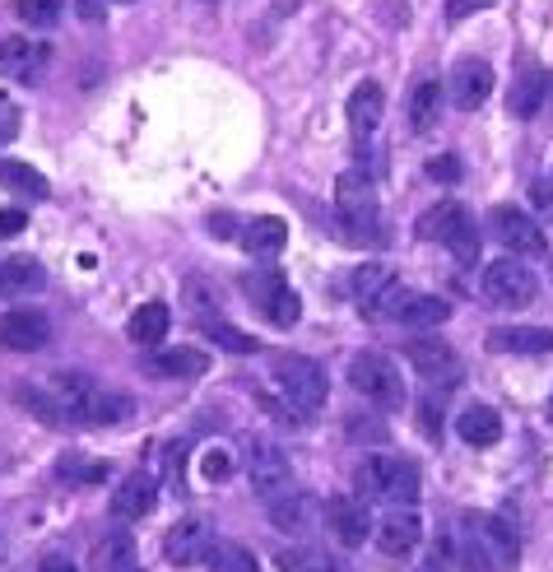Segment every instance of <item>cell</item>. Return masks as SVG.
I'll use <instances>...</instances> for the list:
<instances>
[{"label": "cell", "mask_w": 553, "mask_h": 572, "mask_svg": "<svg viewBox=\"0 0 553 572\" xmlns=\"http://www.w3.org/2000/svg\"><path fill=\"white\" fill-rule=\"evenodd\" d=\"M51 401L61 405V420L66 424H85V428H108L130 420V396L108 392L79 373H57L51 377Z\"/></svg>", "instance_id": "6da1fadb"}, {"label": "cell", "mask_w": 553, "mask_h": 572, "mask_svg": "<svg viewBox=\"0 0 553 572\" xmlns=\"http://www.w3.org/2000/svg\"><path fill=\"white\" fill-rule=\"evenodd\" d=\"M461 554L470 572H512L516 563V535L503 516H461Z\"/></svg>", "instance_id": "7a4b0ae2"}, {"label": "cell", "mask_w": 553, "mask_h": 572, "mask_svg": "<svg viewBox=\"0 0 553 572\" xmlns=\"http://www.w3.org/2000/svg\"><path fill=\"white\" fill-rule=\"evenodd\" d=\"M354 480H358V493L367 503H391V507H414L418 503V471H414V461L367 456Z\"/></svg>", "instance_id": "3957f363"}, {"label": "cell", "mask_w": 553, "mask_h": 572, "mask_svg": "<svg viewBox=\"0 0 553 572\" xmlns=\"http://www.w3.org/2000/svg\"><path fill=\"white\" fill-rule=\"evenodd\" d=\"M349 386L377 410H401L405 405V377L382 349H358L349 358Z\"/></svg>", "instance_id": "277c9868"}, {"label": "cell", "mask_w": 553, "mask_h": 572, "mask_svg": "<svg viewBox=\"0 0 553 572\" xmlns=\"http://www.w3.org/2000/svg\"><path fill=\"white\" fill-rule=\"evenodd\" d=\"M270 373L279 382L288 410H298V414H316L326 405V396H330V382L322 373V363L307 358V354H279L270 363Z\"/></svg>", "instance_id": "5b68a950"}, {"label": "cell", "mask_w": 553, "mask_h": 572, "mask_svg": "<svg viewBox=\"0 0 553 572\" xmlns=\"http://www.w3.org/2000/svg\"><path fill=\"white\" fill-rule=\"evenodd\" d=\"M480 289L493 307H503V312H521V307H531L540 298V279L535 270L516 262V256H503V262H493L480 279Z\"/></svg>", "instance_id": "8992f818"}, {"label": "cell", "mask_w": 553, "mask_h": 572, "mask_svg": "<svg viewBox=\"0 0 553 572\" xmlns=\"http://www.w3.org/2000/svg\"><path fill=\"white\" fill-rule=\"evenodd\" d=\"M247 480L266 503L294 493V465H288L284 447L270 437H247Z\"/></svg>", "instance_id": "52a82bcc"}, {"label": "cell", "mask_w": 553, "mask_h": 572, "mask_svg": "<svg viewBox=\"0 0 553 572\" xmlns=\"http://www.w3.org/2000/svg\"><path fill=\"white\" fill-rule=\"evenodd\" d=\"M349 294L358 303V312H367V317H395V307L405 303V289H401V279H395L391 266L382 262H363L354 275H349Z\"/></svg>", "instance_id": "ba28073f"}, {"label": "cell", "mask_w": 553, "mask_h": 572, "mask_svg": "<svg viewBox=\"0 0 553 572\" xmlns=\"http://www.w3.org/2000/svg\"><path fill=\"white\" fill-rule=\"evenodd\" d=\"M335 205H339V219H345L349 238H373L377 233V191H373V177L367 172H345L335 187Z\"/></svg>", "instance_id": "9c48e42d"}, {"label": "cell", "mask_w": 553, "mask_h": 572, "mask_svg": "<svg viewBox=\"0 0 553 572\" xmlns=\"http://www.w3.org/2000/svg\"><path fill=\"white\" fill-rule=\"evenodd\" d=\"M243 284H247L251 303L260 307V317H266L270 326H279V331L298 326V317H303V298H298V289H294V284H288L279 270H266V275H247Z\"/></svg>", "instance_id": "30bf717a"}, {"label": "cell", "mask_w": 553, "mask_h": 572, "mask_svg": "<svg viewBox=\"0 0 553 572\" xmlns=\"http://www.w3.org/2000/svg\"><path fill=\"white\" fill-rule=\"evenodd\" d=\"M209 550H215V526H209V516H200V512L181 516V522L164 535V559L172 568H196L209 559Z\"/></svg>", "instance_id": "8fae6325"}, {"label": "cell", "mask_w": 553, "mask_h": 572, "mask_svg": "<svg viewBox=\"0 0 553 572\" xmlns=\"http://www.w3.org/2000/svg\"><path fill=\"white\" fill-rule=\"evenodd\" d=\"M493 238L503 243L507 252H516V256H549L544 228L531 215H521L516 205H497L493 210Z\"/></svg>", "instance_id": "7c38bea8"}, {"label": "cell", "mask_w": 553, "mask_h": 572, "mask_svg": "<svg viewBox=\"0 0 553 572\" xmlns=\"http://www.w3.org/2000/svg\"><path fill=\"white\" fill-rule=\"evenodd\" d=\"M51 335V322L47 312H33V307H14L0 317V349H14V354H33L47 345Z\"/></svg>", "instance_id": "4fadbf2b"}, {"label": "cell", "mask_w": 553, "mask_h": 572, "mask_svg": "<svg viewBox=\"0 0 553 572\" xmlns=\"http://www.w3.org/2000/svg\"><path fill=\"white\" fill-rule=\"evenodd\" d=\"M373 535H377V550L386 559H409L418 550V540H424V522H418L414 507H395L382 516Z\"/></svg>", "instance_id": "5bb4252c"}, {"label": "cell", "mask_w": 553, "mask_h": 572, "mask_svg": "<svg viewBox=\"0 0 553 572\" xmlns=\"http://www.w3.org/2000/svg\"><path fill=\"white\" fill-rule=\"evenodd\" d=\"M414 233H418L424 243H452V247H456V243L465 238V233H474V219H470L465 205L446 200V205H433V210L418 215Z\"/></svg>", "instance_id": "9a60e30c"}, {"label": "cell", "mask_w": 553, "mask_h": 572, "mask_svg": "<svg viewBox=\"0 0 553 572\" xmlns=\"http://www.w3.org/2000/svg\"><path fill=\"white\" fill-rule=\"evenodd\" d=\"M266 507H270V526L279 535H312L322 526V503H316L312 493H284V499H275Z\"/></svg>", "instance_id": "2e32d148"}, {"label": "cell", "mask_w": 553, "mask_h": 572, "mask_svg": "<svg viewBox=\"0 0 553 572\" xmlns=\"http://www.w3.org/2000/svg\"><path fill=\"white\" fill-rule=\"evenodd\" d=\"M405 358L414 363V373L424 382H456L461 377V354L446 341H409Z\"/></svg>", "instance_id": "e0dca14e"}, {"label": "cell", "mask_w": 553, "mask_h": 572, "mask_svg": "<svg viewBox=\"0 0 553 572\" xmlns=\"http://www.w3.org/2000/svg\"><path fill=\"white\" fill-rule=\"evenodd\" d=\"M493 85H497L493 80V66L484 57H465L452 70V102H456V108H465V112H474L493 93Z\"/></svg>", "instance_id": "ac0fdd59"}, {"label": "cell", "mask_w": 553, "mask_h": 572, "mask_svg": "<svg viewBox=\"0 0 553 572\" xmlns=\"http://www.w3.org/2000/svg\"><path fill=\"white\" fill-rule=\"evenodd\" d=\"M326 516H330L339 544H349V550L367 544V535L377 531V526H373V512H367V499H330Z\"/></svg>", "instance_id": "d6986e66"}, {"label": "cell", "mask_w": 553, "mask_h": 572, "mask_svg": "<svg viewBox=\"0 0 553 572\" xmlns=\"http://www.w3.org/2000/svg\"><path fill=\"white\" fill-rule=\"evenodd\" d=\"M51 61L47 42H33V38H0V70L14 75V80H38L42 66Z\"/></svg>", "instance_id": "ffe728a7"}, {"label": "cell", "mask_w": 553, "mask_h": 572, "mask_svg": "<svg viewBox=\"0 0 553 572\" xmlns=\"http://www.w3.org/2000/svg\"><path fill=\"white\" fill-rule=\"evenodd\" d=\"M382 117H386V93H382V85L363 80V85L349 93V131H354V140H373L377 126H382Z\"/></svg>", "instance_id": "44dd1931"}, {"label": "cell", "mask_w": 553, "mask_h": 572, "mask_svg": "<svg viewBox=\"0 0 553 572\" xmlns=\"http://www.w3.org/2000/svg\"><path fill=\"white\" fill-rule=\"evenodd\" d=\"M154 503H158V484H154L149 471L126 475V480L117 484V493H112V512L121 516V522H136V516L154 512Z\"/></svg>", "instance_id": "7402d4cb"}, {"label": "cell", "mask_w": 553, "mask_h": 572, "mask_svg": "<svg viewBox=\"0 0 553 572\" xmlns=\"http://www.w3.org/2000/svg\"><path fill=\"white\" fill-rule=\"evenodd\" d=\"M395 322L409 326V331H428V326L452 322V303L437 298V294H405V303L395 307Z\"/></svg>", "instance_id": "603a6c76"}, {"label": "cell", "mask_w": 553, "mask_h": 572, "mask_svg": "<svg viewBox=\"0 0 553 572\" xmlns=\"http://www.w3.org/2000/svg\"><path fill=\"white\" fill-rule=\"evenodd\" d=\"M456 433L465 447H493V442L503 437V420H497L493 405H470V410H461Z\"/></svg>", "instance_id": "cb8c5ba5"}, {"label": "cell", "mask_w": 553, "mask_h": 572, "mask_svg": "<svg viewBox=\"0 0 553 572\" xmlns=\"http://www.w3.org/2000/svg\"><path fill=\"white\" fill-rule=\"evenodd\" d=\"M42 289H47V270L33 256H10V262L0 266V294L23 298V294H42Z\"/></svg>", "instance_id": "d4e9b609"}, {"label": "cell", "mask_w": 553, "mask_h": 572, "mask_svg": "<svg viewBox=\"0 0 553 572\" xmlns=\"http://www.w3.org/2000/svg\"><path fill=\"white\" fill-rule=\"evenodd\" d=\"M493 349L503 354H549L553 349V331L549 326H503L488 335Z\"/></svg>", "instance_id": "484cf974"}, {"label": "cell", "mask_w": 553, "mask_h": 572, "mask_svg": "<svg viewBox=\"0 0 553 572\" xmlns=\"http://www.w3.org/2000/svg\"><path fill=\"white\" fill-rule=\"evenodd\" d=\"M549 98V75L544 70H521L512 80V93H507V108L512 117H535Z\"/></svg>", "instance_id": "4316f807"}, {"label": "cell", "mask_w": 553, "mask_h": 572, "mask_svg": "<svg viewBox=\"0 0 553 572\" xmlns=\"http://www.w3.org/2000/svg\"><path fill=\"white\" fill-rule=\"evenodd\" d=\"M284 243H288V224L275 219V215H256V219L247 224V233H243V247H247L251 256H279Z\"/></svg>", "instance_id": "83f0119b"}, {"label": "cell", "mask_w": 553, "mask_h": 572, "mask_svg": "<svg viewBox=\"0 0 553 572\" xmlns=\"http://www.w3.org/2000/svg\"><path fill=\"white\" fill-rule=\"evenodd\" d=\"M145 368H149L154 377H200V373L209 368V358H205L200 349H164L158 358H149Z\"/></svg>", "instance_id": "f1b7e54d"}, {"label": "cell", "mask_w": 553, "mask_h": 572, "mask_svg": "<svg viewBox=\"0 0 553 572\" xmlns=\"http://www.w3.org/2000/svg\"><path fill=\"white\" fill-rule=\"evenodd\" d=\"M168 326H172V312L164 307V303H145L136 317H130V326H126V335L136 345H158L168 335Z\"/></svg>", "instance_id": "f546056e"}, {"label": "cell", "mask_w": 553, "mask_h": 572, "mask_svg": "<svg viewBox=\"0 0 553 572\" xmlns=\"http://www.w3.org/2000/svg\"><path fill=\"white\" fill-rule=\"evenodd\" d=\"M442 117V85L437 80H418L409 93V126L414 131H433Z\"/></svg>", "instance_id": "4dcf8cb0"}, {"label": "cell", "mask_w": 553, "mask_h": 572, "mask_svg": "<svg viewBox=\"0 0 553 572\" xmlns=\"http://www.w3.org/2000/svg\"><path fill=\"white\" fill-rule=\"evenodd\" d=\"M93 563H98V572H140V568H136V540H130L126 531L108 535V540L98 544Z\"/></svg>", "instance_id": "1f68e13d"}, {"label": "cell", "mask_w": 553, "mask_h": 572, "mask_svg": "<svg viewBox=\"0 0 553 572\" xmlns=\"http://www.w3.org/2000/svg\"><path fill=\"white\" fill-rule=\"evenodd\" d=\"M0 187H10L19 196H33L42 200L51 187H47V177L33 168V164H14V159H0Z\"/></svg>", "instance_id": "d6a6232c"}, {"label": "cell", "mask_w": 553, "mask_h": 572, "mask_svg": "<svg viewBox=\"0 0 553 572\" xmlns=\"http://www.w3.org/2000/svg\"><path fill=\"white\" fill-rule=\"evenodd\" d=\"M205 568L209 572H260L256 554L247 550V544H237V540H215V550H209Z\"/></svg>", "instance_id": "836d02e7"}, {"label": "cell", "mask_w": 553, "mask_h": 572, "mask_svg": "<svg viewBox=\"0 0 553 572\" xmlns=\"http://www.w3.org/2000/svg\"><path fill=\"white\" fill-rule=\"evenodd\" d=\"M279 572H339V559L330 550H279Z\"/></svg>", "instance_id": "e575fe53"}, {"label": "cell", "mask_w": 553, "mask_h": 572, "mask_svg": "<svg viewBox=\"0 0 553 572\" xmlns=\"http://www.w3.org/2000/svg\"><path fill=\"white\" fill-rule=\"evenodd\" d=\"M200 326H205V335H209V341H215L219 349H233V354H251V349H256L251 335H243V331H237L233 322H224V317H205Z\"/></svg>", "instance_id": "d590c367"}, {"label": "cell", "mask_w": 553, "mask_h": 572, "mask_svg": "<svg viewBox=\"0 0 553 572\" xmlns=\"http://www.w3.org/2000/svg\"><path fill=\"white\" fill-rule=\"evenodd\" d=\"M19 19L33 23V29H51L61 14H66V0H19Z\"/></svg>", "instance_id": "8d00e7d4"}, {"label": "cell", "mask_w": 553, "mask_h": 572, "mask_svg": "<svg viewBox=\"0 0 553 572\" xmlns=\"http://www.w3.org/2000/svg\"><path fill=\"white\" fill-rule=\"evenodd\" d=\"M200 465H205V480H209V484H228V480H233V456L219 452V447H209V452L200 456Z\"/></svg>", "instance_id": "74e56055"}, {"label": "cell", "mask_w": 553, "mask_h": 572, "mask_svg": "<svg viewBox=\"0 0 553 572\" xmlns=\"http://www.w3.org/2000/svg\"><path fill=\"white\" fill-rule=\"evenodd\" d=\"M424 172H428V181H461V159L456 154H433Z\"/></svg>", "instance_id": "f35d334b"}, {"label": "cell", "mask_w": 553, "mask_h": 572, "mask_svg": "<svg viewBox=\"0 0 553 572\" xmlns=\"http://www.w3.org/2000/svg\"><path fill=\"white\" fill-rule=\"evenodd\" d=\"M19 136V108H14V98L0 93V145H10Z\"/></svg>", "instance_id": "ab89813d"}, {"label": "cell", "mask_w": 553, "mask_h": 572, "mask_svg": "<svg viewBox=\"0 0 553 572\" xmlns=\"http://www.w3.org/2000/svg\"><path fill=\"white\" fill-rule=\"evenodd\" d=\"M23 228H29V215H23L19 205H10V210H0V238H19Z\"/></svg>", "instance_id": "60d3db41"}, {"label": "cell", "mask_w": 553, "mask_h": 572, "mask_svg": "<svg viewBox=\"0 0 553 572\" xmlns=\"http://www.w3.org/2000/svg\"><path fill=\"white\" fill-rule=\"evenodd\" d=\"M418 420H424V433H428V437H437V433H442V401L428 396L424 405H418Z\"/></svg>", "instance_id": "b9f144b4"}, {"label": "cell", "mask_w": 553, "mask_h": 572, "mask_svg": "<svg viewBox=\"0 0 553 572\" xmlns=\"http://www.w3.org/2000/svg\"><path fill=\"white\" fill-rule=\"evenodd\" d=\"M493 0H446V19H470V14H480V10H488Z\"/></svg>", "instance_id": "7bdbcfd3"}, {"label": "cell", "mask_w": 553, "mask_h": 572, "mask_svg": "<svg viewBox=\"0 0 553 572\" xmlns=\"http://www.w3.org/2000/svg\"><path fill=\"white\" fill-rule=\"evenodd\" d=\"M531 200L540 205L544 215H553V177H540V181H535V187H531Z\"/></svg>", "instance_id": "ee69618b"}, {"label": "cell", "mask_w": 553, "mask_h": 572, "mask_svg": "<svg viewBox=\"0 0 553 572\" xmlns=\"http://www.w3.org/2000/svg\"><path fill=\"white\" fill-rule=\"evenodd\" d=\"M349 433H354V442H382L386 437L382 424H363V420H349Z\"/></svg>", "instance_id": "f6af8a7d"}, {"label": "cell", "mask_w": 553, "mask_h": 572, "mask_svg": "<svg viewBox=\"0 0 553 572\" xmlns=\"http://www.w3.org/2000/svg\"><path fill=\"white\" fill-rule=\"evenodd\" d=\"M233 228H237V224H233L228 215H215V219H209V233H219V238H233Z\"/></svg>", "instance_id": "bcb514c9"}, {"label": "cell", "mask_w": 553, "mask_h": 572, "mask_svg": "<svg viewBox=\"0 0 553 572\" xmlns=\"http://www.w3.org/2000/svg\"><path fill=\"white\" fill-rule=\"evenodd\" d=\"M42 572H75V568H70L66 559H47V563H42Z\"/></svg>", "instance_id": "7dc6e473"}, {"label": "cell", "mask_w": 553, "mask_h": 572, "mask_svg": "<svg viewBox=\"0 0 553 572\" xmlns=\"http://www.w3.org/2000/svg\"><path fill=\"white\" fill-rule=\"evenodd\" d=\"M0 559H6V540H0Z\"/></svg>", "instance_id": "c3c4849f"}, {"label": "cell", "mask_w": 553, "mask_h": 572, "mask_svg": "<svg viewBox=\"0 0 553 572\" xmlns=\"http://www.w3.org/2000/svg\"><path fill=\"white\" fill-rule=\"evenodd\" d=\"M549 420H553V401H549Z\"/></svg>", "instance_id": "681fc988"}, {"label": "cell", "mask_w": 553, "mask_h": 572, "mask_svg": "<svg viewBox=\"0 0 553 572\" xmlns=\"http://www.w3.org/2000/svg\"><path fill=\"white\" fill-rule=\"evenodd\" d=\"M126 6H130V0H126Z\"/></svg>", "instance_id": "f907efd6"}]
</instances>
